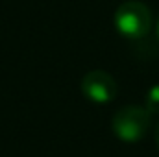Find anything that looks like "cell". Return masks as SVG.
Masks as SVG:
<instances>
[{
	"instance_id": "obj_1",
	"label": "cell",
	"mask_w": 159,
	"mask_h": 157,
	"mask_svg": "<svg viewBox=\"0 0 159 157\" xmlns=\"http://www.w3.org/2000/svg\"><path fill=\"white\" fill-rule=\"evenodd\" d=\"M113 24L122 37L131 41L143 39L152 30V11L141 0H126L117 7Z\"/></svg>"
},
{
	"instance_id": "obj_2",
	"label": "cell",
	"mask_w": 159,
	"mask_h": 157,
	"mask_svg": "<svg viewBox=\"0 0 159 157\" xmlns=\"http://www.w3.org/2000/svg\"><path fill=\"white\" fill-rule=\"evenodd\" d=\"M152 126V115L146 107L141 105H126L120 107L113 115L111 129L115 137L122 142H137L141 141Z\"/></svg>"
},
{
	"instance_id": "obj_3",
	"label": "cell",
	"mask_w": 159,
	"mask_h": 157,
	"mask_svg": "<svg viewBox=\"0 0 159 157\" xmlns=\"http://www.w3.org/2000/svg\"><path fill=\"white\" fill-rule=\"evenodd\" d=\"M81 92L89 102L104 105V104H109L111 100H115L119 87H117L115 78L109 72L91 70L81 79Z\"/></svg>"
},
{
	"instance_id": "obj_4",
	"label": "cell",
	"mask_w": 159,
	"mask_h": 157,
	"mask_svg": "<svg viewBox=\"0 0 159 157\" xmlns=\"http://www.w3.org/2000/svg\"><path fill=\"white\" fill-rule=\"evenodd\" d=\"M144 107L150 111V115H159V83L148 89L144 96Z\"/></svg>"
},
{
	"instance_id": "obj_5",
	"label": "cell",
	"mask_w": 159,
	"mask_h": 157,
	"mask_svg": "<svg viewBox=\"0 0 159 157\" xmlns=\"http://www.w3.org/2000/svg\"><path fill=\"white\" fill-rule=\"evenodd\" d=\"M154 137H156V144H157V150H159V124L156 126V133H154Z\"/></svg>"
},
{
	"instance_id": "obj_6",
	"label": "cell",
	"mask_w": 159,
	"mask_h": 157,
	"mask_svg": "<svg viewBox=\"0 0 159 157\" xmlns=\"http://www.w3.org/2000/svg\"><path fill=\"white\" fill-rule=\"evenodd\" d=\"M156 34H157V39H159V19H157V24H156Z\"/></svg>"
}]
</instances>
